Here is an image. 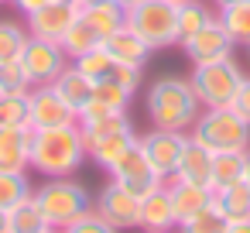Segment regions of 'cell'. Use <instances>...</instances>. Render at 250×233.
<instances>
[{
  "instance_id": "6da1fadb",
  "label": "cell",
  "mask_w": 250,
  "mask_h": 233,
  "mask_svg": "<svg viewBox=\"0 0 250 233\" xmlns=\"http://www.w3.org/2000/svg\"><path fill=\"white\" fill-rule=\"evenodd\" d=\"M144 106H147V120L151 127L161 130H182L188 134L202 103L188 83V76H161L147 86L144 93Z\"/></svg>"
},
{
  "instance_id": "7a4b0ae2",
  "label": "cell",
  "mask_w": 250,
  "mask_h": 233,
  "mask_svg": "<svg viewBox=\"0 0 250 233\" xmlns=\"http://www.w3.org/2000/svg\"><path fill=\"white\" fill-rule=\"evenodd\" d=\"M83 161H89V158H86V148H83L79 124L31 130V168L42 171L45 178L76 175L83 168Z\"/></svg>"
},
{
  "instance_id": "3957f363",
  "label": "cell",
  "mask_w": 250,
  "mask_h": 233,
  "mask_svg": "<svg viewBox=\"0 0 250 233\" xmlns=\"http://www.w3.org/2000/svg\"><path fill=\"white\" fill-rule=\"evenodd\" d=\"M188 137L206 151H250V124L233 106H202Z\"/></svg>"
},
{
  "instance_id": "277c9868",
  "label": "cell",
  "mask_w": 250,
  "mask_h": 233,
  "mask_svg": "<svg viewBox=\"0 0 250 233\" xmlns=\"http://www.w3.org/2000/svg\"><path fill=\"white\" fill-rule=\"evenodd\" d=\"M31 199L38 202V209L45 212V219L52 223V230H65L69 223H76L79 216H86L93 209V199H89L86 185L76 182L72 175L48 178V182L35 185Z\"/></svg>"
},
{
  "instance_id": "5b68a950",
  "label": "cell",
  "mask_w": 250,
  "mask_h": 233,
  "mask_svg": "<svg viewBox=\"0 0 250 233\" xmlns=\"http://www.w3.org/2000/svg\"><path fill=\"white\" fill-rule=\"evenodd\" d=\"M124 11H127L124 24L137 31L154 52L178 45V4H171V0H134Z\"/></svg>"
},
{
  "instance_id": "8992f818",
  "label": "cell",
  "mask_w": 250,
  "mask_h": 233,
  "mask_svg": "<svg viewBox=\"0 0 250 233\" xmlns=\"http://www.w3.org/2000/svg\"><path fill=\"white\" fill-rule=\"evenodd\" d=\"M243 79L247 76H243V69H240V62L233 55L192 65V76H188V83H192V89H195L202 106H229L236 89L243 86Z\"/></svg>"
},
{
  "instance_id": "52a82bcc",
  "label": "cell",
  "mask_w": 250,
  "mask_h": 233,
  "mask_svg": "<svg viewBox=\"0 0 250 233\" xmlns=\"http://www.w3.org/2000/svg\"><path fill=\"white\" fill-rule=\"evenodd\" d=\"M93 209L120 233L124 230H141V195L117 185L113 178L100 189V195L93 199Z\"/></svg>"
},
{
  "instance_id": "ba28073f",
  "label": "cell",
  "mask_w": 250,
  "mask_h": 233,
  "mask_svg": "<svg viewBox=\"0 0 250 233\" xmlns=\"http://www.w3.org/2000/svg\"><path fill=\"white\" fill-rule=\"evenodd\" d=\"M21 65H24L31 86H45V83H55V76L69 65V55L62 52L59 42H45V38L28 35V42L21 48Z\"/></svg>"
},
{
  "instance_id": "9c48e42d",
  "label": "cell",
  "mask_w": 250,
  "mask_h": 233,
  "mask_svg": "<svg viewBox=\"0 0 250 233\" xmlns=\"http://www.w3.org/2000/svg\"><path fill=\"white\" fill-rule=\"evenodd\" d=\"M185 141L188 134L182 130H161V127H151L147 134H137V148L144 151V158L158 168V175L168 182L178 168V158L185 151Z\"/></svg>"
},
{
  "instance_id": "30bf717a",
  "label": "cell",
  "mask_w": 250,
  "mask_h": 233,
  "mask_svg": "<svg viewBox=\"0 0 250 233\" xmlns=\"http://www.w3.org/2000/svg\"><path fill=\"white\" fill-rule=\"evenodd\" d=\"M83 14L79 0H48L45 7H38L35 14H28V35L31 38H45V42H59L65 38V31L76 24V18Z\"/></svg>"
},
{
  "instance_id": "8fae6325",
  "label": "cell",
  "mask_w": 250,
  "mask_h": 233,
  "mask_svg": "<svg viewBox=\"0 0 250 233\" xmlns=\"http://www.w3.org/2000/svg\"><path fill=\"white\" fill-rule=\"evenodd\" d=\"M28 110H31V130L79 124V113L59 96V89H55L52 83H45V86H31V93H28Z\"/></svg>"
},
{
  "instance_id": "7c38bea8",
  "label": "cell",
  "mask_w": 250,
  "mask_h": 233,
  "mask_svg": "<svg viewBox=\"0 0 250 233\" xmlns=\"http://www.w3.org/2000/svg\"><path fill=\"white\" fill-rule=\"evenodd\" d=\"M110 178L117 182V185H124V189H130L134 195H147V192H154V189H161L165 185V178L158 175V168L144 158V151L134 144L113 168H110Z\"/></svg>"
},
{
  "instance_id": "4fadbf2b",
  "label": "cell",
  "mask_w": 250,
  "mask_h": 233,
  "mask_svg": "<svg viewBox=\"0 0 250 233\" xmlns=\"http://www.w3.org/2000/svg\"><path fill=\"white\" fill-rule=\"evenodd\" d=\"M178 48L185 52V59L192 62V65H202V62H216V59H226V55H233V42H229V35L223 31V24L212 18L206 28H199L192 38H185V42H178Z\"/></svg>"
},
{
  "instance_id": "5bb4252c",
  "label": "cell",
  "mask_w": 250,
  "mask_h": 233,
  "mask_svg": "<svg viewBox=\"0 0 250 233\" xmlns=\"http://www.w3.org/2000/svg\"><path fill=\"white\" fill-rule=\"evenodd\" d=\"M130 100H134V93L124 89L113 79L110 83H93V96L79 110V120H93V117H106V113H124V110H130Z\"/></svg>"
},
{
  "instance_id": "9a60e30c",
  "label": "cell",
  "mask_w": 250,
  "mask_h": 233,
  "mask_svg": "<svg viewBox=\"0 0 250 233\" xmlns=\"http://www.w3.org/2000/svg\"><path fill=\"white\" fill-rule=\"evenodd\" d=\"M31 168V127H0V171Z\"/></svg>"
},
{
  "instance_id": "2e32d148",
  "label": "cell",
  "mask_w": 250,
  "mask_h": 233,
  "mask_svg": "<svg viewBox=\"0 0 250 233\" xmlns=\"http://www.w3.org/2000/svg\"><path fill=\"white\" fill-rule=\"evenodd\" d=\"M103 48H106L117 62H124V65H137V69H144L147 59L154 55V48H151L137 31H130L127 24H120V28L103 42Z\"/></svg>"
},
{
  "instance_id": "e0dca14e",
  "label": "cell",
  "mask_w": 250,
  "mask_h": 233,
  "mask_svg": "<svg viewBox=\"0 0 250 233\" xmlns=\"http://www.w3.org/2000/svg\"><path fill=\"white\" fill-rule=\"evenodd\" d=\"M171 178H182V182L212 189V151H206L202 144H195V141L188 137V141H185V151H182V158H178V168H175Z\"/></svg>"
},
{
  "instance_id": "ac0fdd59",
  "label": "cell",
  "mask_w": 250,
  "mask_h": 233,
  "mask_svg": "<svg viewBox=\"0 0 250 233\" xmlns=\"http://www.w3.org/2000/svg\"><path fill=\"white\" fill-rule=\"evenodd\" d=\"M175 209H171V199H168V189H154L141 199V230L147 233H171L175 230Z\"/></svg>"
},
{
  "instance_id": "d6986e66",
  "label": "cell",
  "mask_w": 250,
  "mask_h": 233,
  "mask_svg": "<svg viewBox=\"0 0 250 233\" xmlns=\"http://www.w3.org/2000/svg\"><path fill=\"white\" fill-rule=\"evenodd\" d=\"M165 189H168V199H171V209H175V219L178 223L212 202V189H202V185H192V182H182V178H168Z\"/></svg>"
},
{
  "instance_id": "ffe728a7",
  "label": "cell",
  "mask_w": 250,
  "mask_h": 233,
  "mask_svg": "<svg viewBox=\"0 0 250 233\" xmlns=\"http://www.w3.org/2000/svg\"><path fill=\"white\" fill-rule=\"evenodd\" d=\"M120 130H134V120H130L127 110H124V113H106V117H93V120H79V134H83L86 154H89L103 137L120 134Z\"/></svg>"
},
{
  "instance_id": "44dd1931",
  "label": "cell",
  "mask_w": 250,
  "mask_h": 233,
  "mask_svg": "<svg viewBox=\"0 0 250 233\" xmlns=\"http://www.w3.org/2000/svg\"><path fill=\"white\" fill-rule=\"evenodd\" d=\"M52 86L59 89V96H62V100H65L76 113H79V110L89 103V96H93V79H86V76H83L72 62H69L59 76H55V83H52Z\"/></svg>"
},
{
  "instance_id": "7402d4cb",
  "label": "cell",
  "mask_w": 250,
  "mask_h": 233,
  "mask_svg": "<svg viewBox=\"0 0 250 233\" xmlns=\"http://www.w3.org/2000/svg\"><path fill=\"white\" fill-rule=\"evenodd\" d=\"M134 144H137V130H120V134L103 137V141H100V144H96L86 158H89L93 165H100L103 171H110V168H113V165H117V161H120V158L134 148Z\"/></svg>"
},
{
  "instance_id": "603a6c76",
  "label": "cell",
  "mask_w": 250,
  "mask_h": 233,
  "mask_svg": "<svg viewBox=\"0 0 250 233\" xmlns=\"http://www.w3.org/2000/svg\"><path fill=\"white\" fill-rule=\"evenodd\" d=\"M52 223L45 219V212L38 209V202L28 195L21 199L14 209H7V233H48Z\"/></svg>"
},
{
  "instance_id": "cb8c5ba5",
  "label": "cell",
  "mask_w": 250,
  "mask_h": 233,
  "mask_svg": "<svg viewBox=\"0 0 250 233\" xmlns=\"http://www.w3.org/2000/svg\"><path fill=\"white\" fill-rule=\"evenodd\" d=\"M216 21L223 24V31L229 35L233 45H243V48L250 45V0L219 7V11H216Z\"/></svg>"
},
{
  "instance_id": "d4e9b609",
  "label": "cell",
  "mask_w": 250,
  "mask_h": 233,
  "mask_svg": "<svg viewBox=\"0 0 250 233\" xmlns=\"http://www.w3.org/2000/svg\"><path fill=\"white\" fill-rule=\"evenodd\" d=\"M72 65L86 76V79H93V83H110V79H117V69H120V62L100 45V48H93V52H86V55H79V59H72Z\"/></svg>"
},
{
  "instance_id": "484cf974",
  "label": "cell",
  "mask_w": 250,
  "mask_h": 233,
  "mask_svg": "<svg viewBox=\"0 0 250 233\" xmlns=\"http://www.w3.org/2000/svg\"><path fill=\"white\" fill-rule=\"evenodd\" d=\"M212 199H216V206L223 209V216L229 223L250 219V185L243 178L233 182V185H226V189H219V192H212Z\"/></svg>"
},
{
  "instance_id": "4316f807",
  "label": "cell",
  "mask_w": 250,
  "mask_h": 233,
  "mask_svg": "<svg viewBox=\"0 0 250 233\" xmlns=\"http://www.w3.org/2000/svg\"><path fill=\"white\" fill-rule=\"evenodd\" d=\"M103 45V38H100V31L79 14L76 18V24L65 31V38H62V52L69 55V62L72 59H79V55H86V52H93V48H100Z\"/></svg>"
},
{
  "instance_id": "83f0119b",
  "label": "cell",
  "mask_w": 250,
  "mask_h": 233,
  "mask_svg": "<svg viewBox=\"0 0 250 233\" xmlns=\"http://www.w3.org/2000/svg\"><path fill=\"white\" fill-rule=\"evenodd\" d=\"M247 171V151H219L212 154V192L240 182Z\"/></svg>"
},
{
  "instance_id": "f1b7e54d",
  "label": "cell",
  "mask_w": 250,
  "mask_h": 233,
  "mask_svg": "<svg viewBox=\"0 0 250 233\" xmlns=\"http://www.w3.org/2000/svg\"><path fill=\"white\" fill-rule=\"evenodd\" d=\"M226 226H229V219L223 216V209L212 199L209 206H202L199 212H192L188 219H182L175 226V233H226Z\"/></svg>"
},
{
  "instance_id": "f546056e",
  "label": "cell",
  "mask_w": 250,
  "mask_h": 233,
  "mask_svg": "<svg viewBox=\"0 0 250 233\" xmlns=\"http://www.w3.org/2000/svg\"><path fill=\"white\" fill-rule=\"evenodd\" d=\"M124 14H127V11L117 4V0H103V4H89V7H83V18L100 31V38H103V42H106L120 24H124Z\"/></svg>"
},
{
  "instance_id": "4dcf8cb0",
  "label": "cell",
  "mask_w": 250,
  "mask_h": 233,
  "mask_svg": "<svg viewBox=\"0 0 250 233\" xmlns=\"http://www.w3.org/2000/svg\"><path fill=\"white\" fill-rule=\"evenodd\" d=\"M216 18V11L209 4H202V0H182L178 4V42L192 38L199 28H206L209 21Z\"/></svg>"
},
{
  "instance_id": "1f68e13d",
  "label": "cell",
  "mask_w": 250,
  "mask_h": 233,
  "mask_svg": "<svg viewBox=\"0 0 250 233\" xmlns=\"http://www.w3.org/2000/svg\"><path fill=\"white\" fill-rule=\"evenodd\" d=\"M28 93H0V127H31Z\"/></svg>"
},
{
  "instance_id": "d6a6232c",
  "label": "cell",
  "mask_w": 250,
  "mask_h": 233,
  "mask_svg": "<svg viewBox=\"0 0 250 233\" xmlns=\"http://www.w3.org/2000/svg\"><path fill=\"white\" fill-rule=\"evenodd\" d=\"M31 182H28V171H0V212L14 209L21 199L31 195Z\"/></svg>"
},
{
  "instance_id": "836d02e7",
  "label": "cell",
  "mask_w": 250,
  "mask_h": 233,
  "mask_svg": "<svg viewBox=\"0 0 250 233\" xmlns=\"http://www.w3.org/2000/svg\"><path fill=\"white\" fill-rule=\"evenodd\" d=\"M24 42H28V28L14 24V21H0V62L21 59Z\"/></svg>"
},
{
  "instance_id": "e575fe53",
  "label": "cell",
  "mask_w": 250,
  "mask_h": 233,
  "mask_svg": "<svg viewBox=\"0 0 250 233\" xmlns=\"http://www.w3.org/2000/svg\"><path fill=\"white\" fill-rule=\"evenodd\" d=\"M24 89H31V83H28V72H24L21 59L0 62V93H24Z\"/></svg>"
},
{
  "instance_id": "d590c367",
  "label": "cell",
  "mask_w": 250,
  "mask_h": 233,
  "mask_svg": "<svg viewBox=\"0 0 250 233\" xmlns=\"http://www.w3.org/2000/svg\"><path fill=\"white\" fill-rule=\"evenodd\" d=\"M59 233H120V230H113L96 209H89L86 216H79L76 223H69L65 230H59Z\"/></svg>"
},
{
  "instance_id": "8d00e7d4",
  "label": "cell",
  "mask_w": 250,
  "mask_h": 233,
  "mask_svg": "<svg viewBox=\"0 0 250 233\" xmlns=\"http://www.w3.org/2000/svg\"><path fill=\"white\" fill-rule=\"evenodd\" d=\"M247 124H250V79H243V86L236 89V96H233V103H229Z\"/></svg>"
},
{
  "instance_id": "74e56055",
  "label": "cell",
  "mask_w": 250,
  "mask_h": 233,
  "mask_svg": "<svg viewBox=\"0 0 250 233\" xmlns=\"http://www.w3.org/2000/svg\"><path fill=\"white\" fill-rule=\"evenodd\" d=\"M11 4H14V7H18V11H21L24 18H28V14H35L38 7H45L48 0H11Z\"/></svg>"
},
{
  "instance_id": "f35d334b",
  "label": "cell",
  "mask_w": 250,
  "mask_h": 233,
  "mask_svg": "<svg viewBox=\"0 0 250 233\" xmlns=\"http://www.w3.org/2000/svg\"><path fill=\"white\" fill-rule=\"evenodd\" d=\"M226 233H250V219H236V223H229Z\"/></svg>"
},
{
  "instance_id": "ab89813d",
  "label": "cell",
  "mask_w": 250,
  "mask_h": 233,
  "mask_svg": "<svg viewBox=\"0 0 250 233\" xmlns=\"http://www.w3.org/2000/svg\"><path fill=\"white\" fill-rule=\"evenodd\" d=\"M229 4H240V0H212V7L219 11V7H229Z\"/></svg>"
},
{
  "instance_id": "60d3db41",
  "label": "cell",
  "mask_w": 250,
  "mask_h": 233,
  "mask_svg": "<svg viewBox=\"0 0 250 233\" xmlns=\"http://www.w3.org/2000/svg\"><path fill=\"white\" fill-rule=\"evenodd\" d=\"M243 182L250 185V151H247V171H243Z\"/></svg>"
},
{
  "instance_id": "b9f144b4",
  "label": "cell",
  "mask_w": 250,
  "mask_h": 233,
  "mask_svg": "<svg viewBox=\"0 0 250 233\" xmlns=\"http://www.w3.org/2000/svg\"><path fill=\"white\" fill-rule=\"evenodd\" d=\"M0 233H7V212H0Z\"/></svg>"
},
{
  "instance_id": "7bdbcfd3",
  "label": "cell",
  "mask_w": 250,
  "mask_h": 233,
  "mask_svg": "<svg viewBox=\"0 0 250 233\" xmlns=\"http://www.w3.org/2000/svg\"><path fill=\"white\" fill-rule=\"evenodd\" d=\"M117 4H120V7H130V4H134V0H117Z\"/></svg>"
},
{
  "instance_id": "ee69618b",
  "label": "cell",
  "mask_w": 250,
  "mask_h": 233,
  "mask_svg": "<svg viewBox=\"0 0 250 233\" xmlns=\"http://www.w3.org/2000/svg\"><path fill=\"white\" fill-rule=\"evenodd\" d=\"M0 4H11V0H0Z\"/></svg>"
},
{
  "instance_id": "f6af8a7d",
  "label": "cell",
  "mask_w": 250,
  "mask_h": 233,
  "mask_svg": "<svg viewBox=\"0 0 250 233\" xmlns=\"http://www.w3.org/2000/svg\"><path fill=\"white\" fill-rule=\"evenodd\" d=\"M171 4H182V0H171Z\"/></svg>"
},
{
  "instance_id": "bcb514c9",
  "label": "cell",
  "mask_w": 250,
  "mask_h": 233,
  "mask_svg": "<svg viewBox=\"0 0 250 233\" xmlns=\"http://www.w3.org/2000/svg\"><path fill=\"white\" fill-rule=\"evenodd\" d=\"M247 55H250V45H247Z\"/></svg>"
},
{
  "instance_id": "7dc6e473",
  "label": "cell",
  "mask_w": 250,
  "mask_h": 233,
  "mask_svg": "<svg viewBox=\"0 0 250 233\" xmlns=\"http://www.w3.org/2000/svg\"><path fill=\"white\" fill-rule=\"evenodd\" d=\"M48 233H59V230H48Z\"/></svg>"
},
{
  "instance_id": "c3c4849f",
  "label": "cell",
  "mask_w": 250,
  "mask_h": 233,
  "mask_svg": "<svg viewBox=\"0 0 250 233\" xmlns=\"http://www.w3.org/2000/svg\"><path fill=\"white\" fill-rule=\"evenodd\" d=\"M141 233H147V230H141Z\"/></svg>"
}]
</instances>
